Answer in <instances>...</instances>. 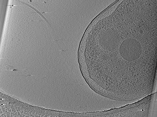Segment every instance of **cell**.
Listing matches in <instances>:
<instances>
[{
    "label": "cell",
    "instance_id": "obj_1",
    "mask_svg": "<svg viewBox=\"0 0 157 117\" xmlns=\"http://www.w3.org/2000/svg\"><path fill=\"white\" fill-rule=\"evenodd\" d=\"M157 37V17L132 6L117 7L96 24L90 36L101 69L113 71L118 81L125 83L155 72Z\"/></svg>",
    "mask_w": 157,
    "mask_h": 117
},
{
    "label": "cell",
    "instance_id": "obj_2",
    "mask_svg": "<svg viewBox=\"0 0 157 117\" xmlns=\"http://www.w3.org/2000/svg\"><path fill=\"white\" fill-rule=\"evenodd\" d=\"M13 67L12 66H7V68L8 70H9V69H10L9 70H13Z\"/></svg>",
    "mask_w": 157,
    "mask_h": 117
}]
</instances>
